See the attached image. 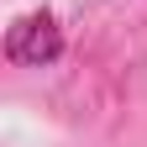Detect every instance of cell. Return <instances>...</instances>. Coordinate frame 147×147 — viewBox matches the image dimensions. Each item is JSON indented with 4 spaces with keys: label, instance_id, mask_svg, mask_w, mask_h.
Here are the masks:
<instances>
[{
    "label": "cell",
    "instance_id": "1",
    "mask_svg": "<svg viewBox=\"0 0 147 147\" xmlns=\"http://www.w3.org/2000/svg\"><path fill=\"white\" fill-rule=\"evenodd\" d=\"M5 53H11V63H26V68L53 63L63 53V32H58V21H53V11L21 16V21L11 26V37H5Z\"/></svg>",
    "mask_w": 147,
    "mask_h": 147
}]
</instances>
